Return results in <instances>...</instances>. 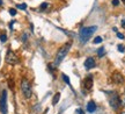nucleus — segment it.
I'll return each mask as SVG.
<instances>
[{
	"instance_id": "4468645a",
	"label": "nucleus",
	"mask_w": 125,
	"mask_h": 114,
	"mask_svg": "<svg viewBox=\"0 0 125 114\" xmlns=\"http://www.w3.org/2000/svg\"><path fill=\"white\" fill-rule=\"evenodd\" d=\"M0 41L2 42V43L7 41V35H6L5 33H2V34H0Z\"/></svg>"
},
{
	"instance_id": "39448f33",
	"label": "nucleus",
	"mask_w": 125,
	"mask_h": 114,
	"mask_svg": "<svg viewBox=\"0 0 125 114\" xmlns=\"http://www.w3.org/2000/svg\"><path fill=\"white\" fill-rule=\"evenodd\" d=\"M0 112L2 114H7L8 110H7V92L6 90L1 92L0 96Z\"/></svg>"
},
{
	"instance_id": "5701e85b",
	"label": "nucleus",
	"mask_w": 125,
	"mask_h": 114,
	"mask_svg": "<svg viewBox=\"0 0 125 114\" xmlns=\"http://www.w3.org/2000/svg\"><path fill=\"white\" fill-rule=\"evenodd\" d=\"M117 37H119L121 40H123V38H124V35H123L122 33H117Z\"/></svg>"
},
{
	"instance_id": "dca6fc26",
	"label": "nucleus",
	"mask_w": 125,
	"mask_h": 114,
	"mask_svg": "<svg viewBox=\"0 0 125 114\" xmlns=\"http://www.w3.org/2000/svg\"><path fill=\"white\" fill-rule=\"evenodd\" d=\"M62 79H64V82L66 83V84L71 85V83H70V79H68V77H67L66 75H62Z\"/></svg>"
},
{
	"instance_id": "a878e982",
	"label": "nucleus",
	"mask_w": 125,
	"mask_h": 114,
	"mask_svg": "<svg viewBox=\"0 0 125 114\" xmlns=\"http://www.w3.org/2000/svg\"><path fill=\"white\" fill-rule=\"evenodd\" d=\"M121 114H125V112H122V113Z\"/></svg>"
},
{
	"instance_id": "2eb2a0df",
	"label": "nucleus",
	"mask_w": 125,
	"mask_h": 114,
	"mask_svg": "<svg viewBox=\"0 0 125 114\" xmlns=\"http://www.w3.org/2000/svg\"><path fill=\"white\" fill-rule=\"evenodd\" d=\"M48 7H49V4H46V2H43V4L41 5L40 9H41V11H44V9H46Z\"/></svg>"
},
{
	"instance_id": "6ab92c4d",
	"label": "nucleus",
	"mask_w": 125,
	"mask_h": 114,
	"mask_svg": "<svg viewBox=\"0 0 125 114\" xmlns=\"http://www.w3.org/2000/svg\"><path fill=\"white\" fill-rule=\"evenodd\" d=\"M118 48V51H121V52H124L125 49H124V46H122V44H119V46L117 47Z\"/></svg>"
},
{
	"instance_id": "9b49d317",
	"label": "nucleus",
	"mask_w": 125,
	"mask_h": 114,
	"mask_svg": "<svg viewBox=\"0 0 125 114\" xmlns=\"http://www.w3.org/2000/svg\"><path fill=\"white\" fill-rule=\"evenodd\" d=\"M59 99H60V93L59 92H57L56 94H54V97H53V99H52V105H57L58 104V101H59Z\"/></svg>"
},
{
	"instance_id": "bb28decb",
	"label": "nucleus",
	"mask_w": 125,
	"mask_h": 114,
	"mask_svg": "<svg viewBox=\"0 0 125 114\" xmlns=\"http://www.w3.org/2000/svg\"><path fill=\"white\" fill-rule=\"evenodd\" d=\"M122 1H123V2H124V4H125V0H122Z\"/></svg>"
},
{
	"instance_id": "4be33fe9",
	"label": "nucleus",
	"mask_w": 125,
	"mask_h": 114,
	"mask_svg": "<svg viewBox=\"0 0 125 114\" xmlns=\"http://www.w3.org/2000/svg\"><path fill=\"white\" fill-rule=\"evenodd\" d=\"M112 5L114 6H118L119 5V0H112Z\"/></svg>"
},
{
	"instance_id": "0eeeda50",
	"label": "nucleus",
	"mask_w": 125,
	"mask_h": 114,
	"mask_svg": "<svg viewBox=\"0 0 125 114\" xmlns=\"http://www.w3.org/2000/svg\"><path fill=\"white\" fill-rule=\"evenodd\" d=\"M96 66V62L93 57H88V58L85 61V68L86 70H90V69H94Z\"/></svg>"
},
{
	"instance_id": "a211bd4d",
	"label": "nucleus",
	"mask_w": 125,
	"mask_h": 114,
	"mask_svg": "<svg viewBox=\"0 0 125 114\" xmlns=\"http://www.w3.org/2000/svg\"><path fill=\"white\" fill-rule=\"evenodd\" d=\"M9 14L14 16V15H16V11H15L14 8H9Z\"/></svg>"
},
{
	"instance_id": "f03ea898",
	"label": "nucleus",
	"mask_w": 125,
	"mask_h": 114,
	"mask_svg": "<svg viewBox=\"0 0 125 114\" xmlns=\"http://www.w3.org/2000/svg\"><path fill=\"white\" fill-rule=\"evenodd\" d=\"M97 27L96 26H90V27H85V28H81L80 33H79V36H80V42L81 43H86V42L89 40L92 35L94 33L96 32Z\"/></svg>"
},
{
	"instance_id": "9d476101",
	"label": "nucleus",
	"mask_w": 125,
	"mask_h": 114,
	"mask_svg": "<svg viewBox=\"0 0 125 114\" xmlns=\"http://www.w3.org/2000/svg\"><path fill=\"white\" fill-rule=\"evenodd\" d=\"M95 111H96V104L94 101H89L87 104V112L88 113H94Z\"/></svg>"
},
{
	"instance_id": "6e6552de",
	"label": "nucleus",
	"mask_w": 125,
	"mask_h": 114,
	"mask_svg": "<svg viewBox=\"0 0 125 114\" xmlns=\"http://www.w3.org/2000/svg\"><path fill=\"white\" fill-rule=\"evenodd\" d=\"M83 87H85V90H87V91H89V90H92V87H93V77L89 75V77H87L83 80Z\"/></svg>"
},
{
	"instance_id": "f257e3e1",
	"label": "nucleus",
	"mask_w": 125,
	"mask_h": 114,
	"mask_svg": "<svg viewBox=\"0 0 125 114\" xmlns=\"http://www.w3.org/2000/svg\"><path fill=\"white\" fill-rule=\"evenodd\" d=\"M72 46V42H67L66 44H64V46L60 48L57 52V55H56V58H54V63H53V66H58L59 64L62 63L64 58L66 57V55L68 54V51H70V48Z\"/></svg>"
},
{
	"instance_id": "393cba45",
	"label": "nucleus",
	"mask_w": 125,
	"mask_h": 114,
	"mask_svg": "<svg viewBox=\"0 0 125 114\" xmlns=\"http://www.w3.org/2000/svg\"><path fill=\"white\" fill-rule=\"evenodd\" d=\"M1 5H2V1H1V0H0V6H1Z\"/></svg>"
},
{
	"instance_id": "aec40b11",
	"label": "nucleus",
	"mask_w": 125,
	"mask_h": 114,
	"mask_svg": "<svg viewBox=\"0 0 125 114\" xmlns=\"http://www.w3.org/2000/svg\"><path fill=\"white\" fill-rule=\"evenodd\" d=\"M121 105H122V106H124V107H125V96H124V97H122V98H121Z\"/></svg>"
},
{
	"instance_id": "20e7f679",
	"label": "nucleus",
	"mask_w": 125,
	"mask_h": 114,
	"mask_svg": "<svg viewBox=\"0 0 125 114\" xmlns=\"http://www.w3.org/2000/svg\"><path fill=\"white\" fill-rule=\"evenodd\" d=\"M108 97H109V104H110L112 110H118V107L121 106V98H119V96L117 93H115V92H111Z\"/></svg>"
},
{
	"instance_id": "7ed1b4c3",
	"label": "nucleus",
	"mask_w": 125,
	"mask_h": 114,
	"mask_svg": "<svg viewBox=\"0 0 125 114\" xmlns=\"http://www.w3.org/2000/svg\"><path fill=\"white\" fill-rule=\"evenodd\" d=\"M21 92L24 98L29 99L31 96H32V90H31V85L30 82L28 79H22L21 80Z\"/></svg>"
},
{
	"instance_id": "b1692460",
	"label": "nucleus",
	"mask_w": 125,
	"mask_h": 114,
	"mask_svg": "<svg viewBox=\"0 0 125 114\" xmlns=\"http://www.w3.org/2000/svg\"><path fill=\"white\" fill-rule=\"evenodd\" d=\"M122 26L125 28V19H123V21H122Z\"/></svg>"
},
{
	"instance_id": "f3484780",
	"label": "nucleus",
	"mask_w": 125,
	"mask_h": 114,
	"mask_svg": "<svg viewBox=\"0 0 125 114\" xmlns=\"http://www.w3.org/2000/svg\"><path fill=\"white\" fill-rule=\"evenodd\" d=\"M16 7H18V8H20V9H26V8H27V5H26V4H19Z\"/></svg>"
},
{
	"instance_id": "412c9836",
	"label": "nucleus",
	"mask_w": 125,
	"mask_h": 114,
	"mask_svg": "<svg viewBox=\"0 0 125 114\" xmlns=\"http://www.w3.org/2000/svg\"><path fill=\"white\" fill-rule=\"evenodd\" d=\"M75 114H85V113H83V111L81 110V108H78V110L75 111Z\"/></svg>"
},
{
	"instance_id": "423d86ee",
	"label": "nucleus",
	"mask_w": 125,
	"mask_h": 114,
	"mask_svg": "<svg viewBox=\"0 0 125 114\" xmlns=\"http://www.w3.org/2000/svg\"><path fill=\"white\" fill-rule=\"evenodd\" d=\"M5 59H6V63L10 64V65H15V64L19 63V57L16 56V54H15L14 51H12V50L7 51Z\"/></svg>"
},
{
	"instance_id": "f8f14e48",
	"label": "nucleus",
	"mask_w": 125,
	"mask_h": 114,
	"mask_svg": "<svg viewBox=\"0 0 125 114\" xmlns=\"http://www.w3.org/2000/svg\"><path fill=\"white\" fill-rule=\"evenodd\" d=\"M97 55H98V57H103V56L105 55V49H104L103 47L97 50Z\"/></svg>"
},
{
	"instance_id": "ddd939ff",
	"label": "nucleus",
	"mask_w": 125,
	"mask_h": 114,
	"mask_svg": "<svg viewBox=\"0 0 125 114\" xmlns=\"http://www.w3.org/2000/svg\"><path fill=\"white\" fill-rule=\"evenodd\" d=\"M102 41H103L102 37H101V36H97V37H95V38H94L93 43H94V44H97V43H101Z\"/></svg>"
},
{
	"instance_id": "1a4fd4ad",
	"label": "nucleus",
	"mask_w": 125,
	"mask_h": 114,
	"mask_svg": "<svg viewBox=\"0 0 125 114\" xmlns=\"http://www.w3.org/2000/svg\"><path fill=\"white\" fill-rule=\"evenodd\" d=\"M112 80H114V83H116V84H122V83H124V78H123V76L119 72H114Z\"/></svg>"
}]
</instances>
